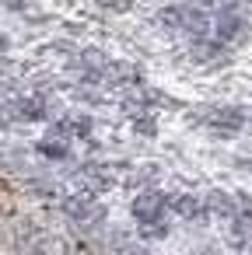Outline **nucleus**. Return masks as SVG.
<instances>
[{"label":"nucleus","instance_id":"nucleus-1","mask_svg":"<svg viewBox=\"0 0 252 255\" xmlns=\"http://www.w3.org/2000/svg\"><path fill=\"white\" fill-rule=\"evenodd\" d=\"M165 206H168V196H165V192H140V196L133 199V217H137L140 227H144V224L161 220Z\"/></svg>","mask_w":252,"mask_h":255},{"label":"nucleus","instance_id":"nucleus-2","mask_svg":"<svg viewBox=\"0 0 252 255\" xmlns=\"http://www.w3.org/2000/svg\"><path fill=\"white\" fill-rule=\"evenodd\" d=\"M238 32H242V18H238L235 11H221V14H217V25H214L217 42H228V39H235Z\"/></svg>","mask_w":252,"mask_h":255},{"label":"nucleus","instance_id":"nucleus-3","mask_svg":"<svg viewBox=\"0 0 252 255\" xmlns=\"http://www.w3.org/2000/svg\"><path fill=\"white\" fill-rule=\"evenodd\" d=\"M67 213H70L74 220H81V224H91V220L98 217V206H95L91 199L77 196V199H67Z\"/></svg>","mask_w":252,"mask_h":255},{"label":"nucleus","instance_id":"nucleus-4","mask_svg":"<svg viewBox=\"0 0 252 255\" xmlns=\"http://www.w3.org/2000/svg\"><path fill=\"white\" fill-rule=\"evenodd\" d=\"M210 126H214V129H221V133H235V129L242 126V116H238V112H231V109H224V112H217V116L210 119Z\"/></svg>","mask_w":252,"mask_h":255},{"label":"nucleus","instance_id":"nucleus-5","mask_svg":"<svg viewBox=\"0 0 252 255\" xmlns=\"http://www.w3.org/2000/svg\"><path fill=\"white\" fill-rule=\"evenodd\" d=\"M18 116H21V119H42L46 109H42L39 98H21V102H18Z\"/></svg>","mask_w":252,"mask_h":255},{"label":"nucleus","instance_id":"nucleus-6","mask_svg":"<svg viewBox=\"0 0 252 255\" xmlns=\"http://www.w3.org/2000/svg\"><path fill=\"white\" fill-rule=\"evenodd\" d=\"M175 210H179L182 217H200V213H203V206H200L196 196H179V199H175Z\"/></svg>","mask_w":252,"mask_h":255},{"label":"nucleus","instance_id":"nucleus-7","mask_svg":"<svg viewBox=\"0 0 252 255\" xmlns=\"http://www.w3.org/2000/svg\"><path fill=\"white\" fill-rule=\"evenodd\" d=\"M39 154L60 161V157H67V143H63V140H42V143H39Z\"/></svg>","mask_w":252,"mask_h":255},{"label":"nucleus","instance_id":"nucleus-8","mask_svg":"<svg viewBox=\"0 0 252 255\" xmlns=\"http://www.w3.org/2000/svg\"><path fill=\"white\" fill-rule=\"evenodd\" d=\"M228 4V0H189V7H196V11H203V14H210V11H221Z\"/></svg>","mask_w":252,"mask_h":255},{"label":"nucleus","instance_id":"nucleus-9","mask_svg":"<svg viewBox=\"0 0 252 255\" xmlns=\"http://www.w3.org/2000/svg\"><path fill=\"white\" fill-rule=\"evenodd\" d=\"M210 206H214V210H221L224 217H231V213H235V210H231V199H228L224 192H214V196H210Z\"/></svg>","mask_w":252,"mask_h":255},{"label":"nucleus","instance_id":"nucleus-10","mask_svg":"<svg viewBox=\"0 0 252 255\" xmlns=\"http://www.w3.org/2000/svg\"><path fill=\"white\" fill-rule=\"evenodd\" d=\"M102 7H112V11H130L133 7V0H98Z\"/></svg>","mask_w":252,"mask_h":255},{"label":"nucleus","instance_id":"nucleus-11","mask_svg":"<svg viewBox=\"0 0 252 255\" xmlns=\"http://www.w3.org/2000/svg\"><path fill=\"white\" fill-rule=\"evenodd\" d=\"M4 4H7V7H14V11H18V7H25V4H28V0H4Z\"/></svg>","mask_w":252,"mask_h":255},{"label":"nucleus","instance_id":"nucleus-12","mask_svg":"<svg viewBox=\"0 0 252 255\" xmlns=\"http://www.w3.org/2000/svg\"><path fill=\"white\" fill-rule=\"evenodd\" d=\"M4 49H7V39H4V35H0V53H4Z\"/></svg>","mask_w":252,"mask_h":255}]
</instances>
